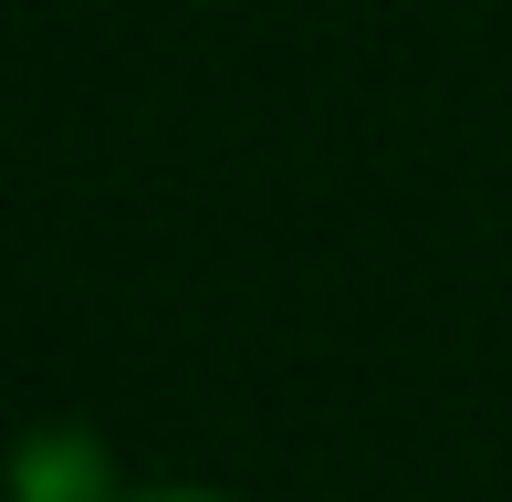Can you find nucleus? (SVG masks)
<instances>
[{
    "label": "nucleus",
    "instance_id": "obj_1",
    "mask_svg": "<svg viewBox=\"0 0 512 502\" xmlns=\"http://www.w3.org/2000/svg\"><path fill=\"white\" fill-rule=\"evenodd\" d=\"M21 502H126V482L84 419H42L21 440Z\"/></svg>",
    "mask_w": 512,
    "mask_h": 502
},
{
    "label": "nucleus",
    "instance_id": "obj_2",
    "mask_svg": "<svg viewBox=\"0 0 512 502\" xmlns=\"http://www.w3.org/2000/svg\"><path fill=\"white\" fill-rule=\"evenodd\" d=\"M126 502H230V492H209V482H147V492H126Z\"/></svg>",
    "mask_w": 512,
    "mask_h": 502
}]
</instances>
